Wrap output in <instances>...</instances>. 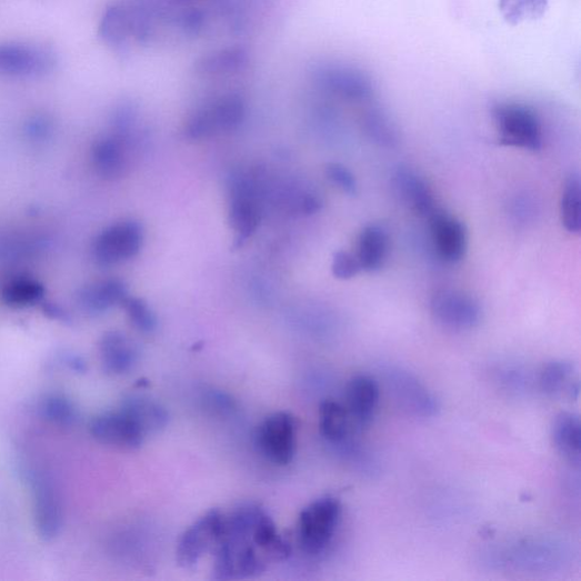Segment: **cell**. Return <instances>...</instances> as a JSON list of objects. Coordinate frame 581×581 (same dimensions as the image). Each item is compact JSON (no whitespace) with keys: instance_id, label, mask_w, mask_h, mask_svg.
Wrapping results in <instances>:
<instances>
[{"instance_id":"obj_35","label":"cell","mask_w":581,"mask_h":581,"mask_svg":"<svg viewBox=\"0 0 581 581\" xmlns=\"http://www.w3.org/2000/svg\"><path fill=\"white\" fill-rule=\"evenodd\" d=\"M122 305L126 308L132 324L139 331L150 333L156 330V317L142 300L128 297Z\"/></svg>"},{"instance_id":"obj_20","label":"cell","mask_w":581,"mask_h":581,"mask_svg":"<svg viewBox=\"0 0 581 581\" xmlns=\"http://www.w3.org/2000/svg\"><path fill=\"white\" fill-rule=\"evenodd\" d=\"M121 409L131 415L146 437L160 433L169 424L167 408L148 395L131 394L123 400Z\"/></svg>"},{"instance_id":"obj_3","label":"cell","mask_w":581,"mask_h":581,"mask_svg":"<svg viewBox=\"0 0 581 581\" xmlns=\"http://www.w3.org/2000/svg\"><path fill=\"white\" fill-rule=\"evenodd\" d=\"M492 116L502 144L530 151L542 149V124L534 110L518 102H500Z\"/></svg>"},{"instance_id":"obj_36","label":"cell","mask_w":581,"mask_h":581,"mask_svg":"<svg viewBox=\"0 0 581 581\" xmlns=\"http://www.w3.org/2000/svg\"><path fill=\"white\" fill-rule=\"evenodd\" d=\"M54 121L44 113L31 116L24 123V134L33 142H44L54 133Z\"/></svg>"},{"instance_id":"obj_15","label":"cell","mask_w":581,"mask_h":581,"mask_svg":"<svg viewBox=\"0 0 581 581\" xmlns=\"http://www.w3.org/2000/svg\"><path fill=\"white\" fill-rule=\"evenodd\" d=\"M430 223L432 242L438 254L450 263L462 260L468 247L464 224L447 211L438 209L430 217Z\"/></svg>"},{"instance_id":"obj_22","label":"cell","mask_w":581,"mask_h":581,"mask_svg":"<svg viewBox=\"0 0 581 581\" xmlns=\"http://www.w3.org/2000/svg\"><path fill=\"white\" fill-rule=\"evenodd\" d=\"M575 368L565 360H554L542 369L538 383L541 391L549 397H559L564 392L571 399L579 395V383L574 379Z\"/></svg>"},{"instance_id":"obj_1","label":"cell","mask_w":581,"mask_h":581,"mask_svg":"<svg viewBox=\"0 0 581 581\" xmlns=\"http://www.w3.org/2000/svg\"><path fill=\"white\" fill-rule=\"evenodd\" d=\"M577 557L571 542L559 538L537 537L514 540L484 549L479 563L491 571L554 573L569 568Z\"/></svg>"},{"instance_id":"obj_23","label":"cell","mask_w":581,"mask_h":581,"mask_svg":"<svg viewBox=\"0 0 581 581\" xmlns=\"http://www.w3.org/2000/svg\"><path fill=\"white\" fill-rule=\"evenodd\" d=\"M552 438L557 450L568 461L579 465L581 453V425L579 415L571 412L560 413L553 422Z\"/></svg>"},{"instance_id":"obj_11","label":"cell","mask_w":581,"mask_h":581,"mask_svg":"<svg viewBox=\"0 0 581 581\" xmlns=\"http://www.w3.org/2000/svg\"><path fill=\"white\" fill-rule=\"evenodd\" d=\"M36 524L44 541L59 537L62 530V505L54 482L41 471L32 472L30 480Z\"/></svg>"},{"instance_id":"obj_2","label":"cell","mask_w":581,"mask_h":581,"mask_svg":"<svg viewBox=\"0 0 581 581\" xmlns=\"http://www.w3.org/2000/svg\"><path fill=\"white\" fill-rule=\"evenodd\" d=\"M260 510L257 504H244L224 517L222 539L214 551V579L251 578L272 563L253 539V527Z\"/></svg>"},{"instance_id":"obj_38","label":"cell","mask_w":581,"mask_h":581,"mask_svg":"<svg viewBox=\"0 0 581 581\" xmlns=\"http://www.w3.org/2000/svg\"><path fill=\"white\" fill-rule=\"evenodd\" d=\"M329 180L349 196L358 193V182L353 173L341 164H330L327 168Z\"/></svg>"},{"instance_id":"obj_25","label":"cell","mask_w":581,"mask_h":581,"mask_svg":"<svg viewBox=\"0 0 581 581\" xmlns=\"http://www.w3.org/2000/svg\"><path fill=\"white\" fill-rule=\"evenodd\" d=\"M92 163L103 178L113 179L122 174L126 161L121 142L111 137L99 139L92 147Z\"/></svg>"},{"instance_id":"obj_33","label":"cell","mask_w":581,"mask_h":581,"mask_svg":"<svg viewBox=\"0 0 581 581\" xmlns=\"http://www.w3.org/2000/svg\"><path fill=\"white\" fill-rule=\"evenodd\" d=\"M42 417L51 424L70 428L76 424L78 411L73 402L62 394L47 395L40 405Z\"/></svg>"},{"instance_id":"obj_9","label":"cell","mask_w":581,"mask_h":581,"mask_svg":"<svg viewBox=\"0 0 581 581\" xmlns=\"http://www.w3.org/2000/svg\"><path fill=\"white\" fill-rule=\"evenodd\" d=\"M260 453L278 465L289 464L295 453V422L289 412H276L261 422L256 434Z\"/></svg>"},{"instance_id":"obj_10","label":"cell","mask_w":581,"mask_h":581,"mask_svg":"<svg viewBox=\"0 0 581 581\" xmlns=\"http://www.w3.org/2000/svg\"><path fill=\"white\" fill-rule=\"evenodd\" d=\"M142 230L136 222H121L104 229L94 240L92 253L100 267H112L137 256Z\"/></svg>"},{"instance_id":"obj_16","label":"cell","mask_w":581,"mask_h":581,"mask_svg":"<svg viewBox=\"0 0 581 581\" xmlns=\"http://www.w3.org/2000/svg\"><path fill=\"white\" fill-rule=\"evenodd\" d=\"M395 194L414 214L430 218L435 211V198L429 182L409 168H399L392 177Z\"/></svg>"},{"instance_id":"obj_5","label":"cell","mask_w":581,"mask_h":581,"mask_svg":"<svg viewBox=\"0 0 581 581\" xmlns=\"http://www.w3.org/2000/svg\"><path fill=\"white\" fill-rule=\"evenodd\" d=\"M54 49L32 42L0 43V77L14 79L44 78L57 70Z\"/></svg>"},{"instance_id":"obj_6","label":"cell","mask_w":581,"mask_h":581,"mask_svg":"<svg viewBox=\"0 0 581 581\" xmlns=\"http://www.w3.org/2000/svg\"><path fill=\"white\" fill-rule=\"evenodd\" d=\"M382 375L392 398L403 410L420 418L439 413V399L407 368L389 364L383 368Z\"/></svg>"},{"instance_id":"obj_34","label":"cell","mask_w":581,"mask_h":581,"mask_svg":"<svg viewBox=\"0 0 581 581\" xmlns=\"http://www.w3.org/2000/svg\"><path fill=\"white\" fill-rule=\"evenodd\" d=\"M499 8L505 21L517 26L525 20L543 17L548 9V0H500Z\"/></svg>"},{"instance_id":"obj_24","label":"cell","mask_w":581,"mask_h":581,"mask_svg":"<svg viewBox=\"0 0 581 581\" xmlns=\"http://www.w3.org/2000/svg\"><path fill=\"white\" fill-rule=\"evenodd\" d=\"M352 419L347 408L334 400H327L320 409V428L323 438L333 445L351 439Z\"/></svg>"},{"instance_id":"obj_27","label":"cell","mask_w":581,"mask_h":581,"mask_svg":"<svg viewBox=\"0 0 581 581\" xmlns=\"http://www.w3.org/2000/svg\"><path fill=\"white\" fill-rule=\"evenodd\" d=\"M248 54L244 49L230 48L203 57L196 66L198 74L223 76L242 71L248 66Z\"/></svg>"},{"instance_id":"obj_28","label":"cell","mask_w":581,"mask_h":581,"mask_svg":"<svg viewBox=\"0 0 581 581\" xmlns=\"http://www.w3.org/2000/svg\"><path fill=\"white\" fill-rule=\"evenodd\" d=\"M560 216L564 229L571 234L581 230V184L578 173H572L565 180L561 201Z\"/></svg>"},{"instance_id":"obj_8","label":"cell","mask_w":581,"mask_h":581,"mask_svg":"<svg viewBox=\"0 0 581 581\" xmlns=\"http://www.w3.org/2000/svg\"><path fill=\"white\" fill-rule=\"evenodd\" d=\"M224 517L220 510L213 509L188 528L177 549V561L181 567L191 568L206 553L216 551L222 539Z\"/></svg>"},{"instance_id":"obj_26","label":"cell","mask_w":581,"mask_h":581,"mask_svg":"<svg viewBox=\"0 0 581 581\" xmlns=\"http://www.w3.org/2000/svg\"><path fill=\"white\" fill-rule=\"evenodd\" d=\"M132 36L129 11L121 7H110L103 12L99 23V37L114 48L122 49Z\"/></svg>"},{"instance_id":"obj_13","label":"cell","mask_w":581,"mask_h":581,"mask_svg":"<svg viewBox=\"0 0 581 581\" xmlns=\"http://www.w3.org/2000/svg\"><path fill=\"white\" fill-rule=\"evenodd\" d=\"M243 117V100L237 94H230L198 112L189 122L188 133L198 139L218 130H233L240 126Z\"/></svg>"},{"instance_id":"obj_32","label":"cell","mask_w":581,"mask_h":581,"mask_svg":"<svg viewBox=\"0 0 581 581\" xmlns=\"http://www.w3.org/2000/svg\"><path fill=\"white\" fill-rule=\"evenodd\" d=\"M230 222L238 232L239 242H243L253 234L259 226V211L251 198L238 196L231 204Z\"/></svg>"},{"instance_id":"obj_29","label":"cell","mask_w":581,"mask_h":581,"mask_svg":"<svg viewBox=\"0 0 581 581\" xmlns=\"http://www.w3.org/2000/svg\"><path fill=\"white\" fill-rule=\"evenodd\" d=\"M46 289L38 280L29 277H18L10 280L3 291L2 298L11 308H27L41 302Z\"/></svg>"},{"instance_id":"obj_14","label":"cell","mask_w":581,"mask_h":581,"mask_svg":"<svg viewBox=\"0 0 581 581\" xmlns=\"http://www.w3.org/2000/svg\"><path fill=\"white\" fill-rule=\"evenodd\" d=\"M314 78L323 89L348 100L364 101L374 94L372 80L352 68L322 67L314 72Z\"/></svg>"},{"instance_id":"obj_19","label":"cell","mask_w":581,"mask_h":581,"mask_svg":"<svg viewBox=\"0 0 581 581\" xmlns=\"http://www.w3.org/2000/svg\"><path fill=\"white\" fill-rule=\"evenodd\" d=\"M128 297L126 284L120 280L111 279L81 288L76 294V301L84 312L99 314L123 304Z\"/></svg>"},{"instance_id":"obj_18","label":"cell","mask_w":581,"mask_h":581,"mask_svg":"<svg viewBox=\"0 0 581 581\" xmlns=\"http://www.w3.org/2000/svg\"><path fill=\"white\" fill-rule=\"evenodd\" d=\"M100 359L106 373L124 375L132 371L138 361V350L123 333L111 331L100 340Z\"/></svg>"},{"instance_id":"obj_31","label":"cell","mask_w":581,"mask_h":581,"mask_svg":"<svg viewBox=\"0 0 581 581\" xmlns=\"http://www.w3.org/2000/svg\"><path fill=\"white\" fill-rule=\"evenodd\" d=\"M364 133L374 143L384 148H394L400 136L389 117L379 109H369L362 118Z\"/></svg>"},{"instance_id":"obj_39","label":"cell","mask_w":581,"mask_h":581,"mask_svg":"<svg viewBox=\"0 0 581 581\" xmlns=\"http://www.w3.org/2000/svg\"><path fill=\"white\" fill-rule=\"evenodd\" d=\"M43 311L52 320L62 321V322L70 321L69 313L63 309V307H61L57 303H44Z\"/></svg>"},{"instance_id":"obj_30","label":"cell","mask_w":581,"mask_h":581,"mask_svg":"<svg viewBox=\"0 0 581 581\" xmlns=\"http://www.w3.org/2000/svg\"><path fill=\"white\" fill-rule=\"evenodd\" d=\"M493 379L501 390L514 397L530 393L534 384L530 369L515 363L494 368Z\"/></svg>"},{"instance_id":"obj_21","label":"cell","mask_w":581,"mask_h":581,"mask_svg":"<svg viewBox=\"0 0 581 581\" xmlns=\"http://www.w3.org/2000/svg\"><path fill=\"white\" fill-rule=\"evenodd\" d=\"M390 239L388 231L380 224H368L359 236L357 258L361 271L379 272L389 253Z\"/></svg>"},{"instance_id":"obj_7","label":"cell","mask_w":581,"mask_h":581,"mask_svg":"<svg viewBox=\"0 0 581 581\" xmlns=\"http://www.w3.org/2000/svg\"><path fill=\"white\" fill-rule=\"evenodd\" d=\"M434 321L452 331L477 329L483 320L480 302L465 292L442 289L437 291L430 302Z\"/></svg>"},{"instance_id":"obj_4","label":"cell","mask_w":581,"mask_h":581,"mask_svg":"<svg viewBox=\"0 0 581 581\" xmlns=\"http://www.w3.org/2000/svg\"><path fill=\"white\" fill-rule=\"evenodd\" d=\"M341 518L338 499L325 497L310 503L300 514L298 539L310 555L322 554L331 544Z\"/></svg>"},{"instance_id":"obj_37","label":"cell","mask_w":581,"mask_h":581,"mask_svg":"<svg viewBox=\"0 0 581 581\" xmlns=\"http://www.w3.org/2000/svg\"><path fill=\"white\" fill-rule=\"evenodd\" d=\"M333 276L339 280H350L361 272L360 263L355 254L339 251L333 257Z\"/></svg>"},{"instance_id":"obj_17","label":"cell","mask_w":581,"mask_h":581,"mask_svg":"<svg viewBox=\"0 0 581 581\" xmlns=\"http://www.w3.org/2000/svg\"><path fill=\"white\" fill-rule=\"evenodd\" d=\"M345 408L359 427H365L377 413L380 402V387L368 375H358L350 380L345 390Z\"/></svg>"},{"instance_id":"obj_12","label":"cell","mask_w":581,"mask_h":581,"mask_svg":"<svg viewBox=\"0 0 581 581\" xmlns=\"http://www.w3.org/2000/svg\"><path fill=\"white\" fill-rule=\"evenodd\" d=\"M90 434L99 443L130 450L140 448L146 438L137 422L121 408L92 419Z\"/></svg>"}]
</instances>
